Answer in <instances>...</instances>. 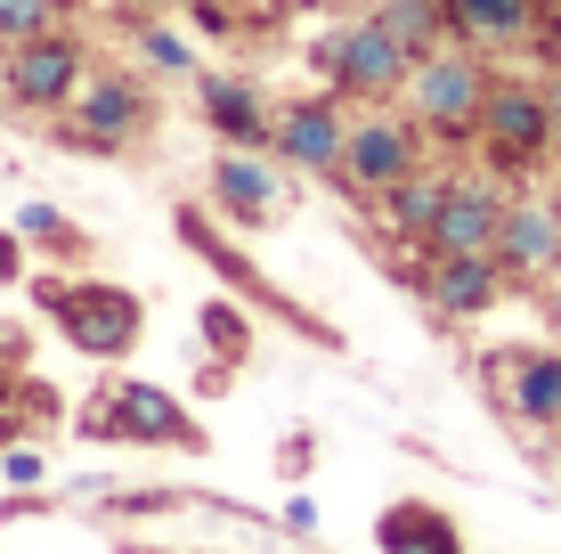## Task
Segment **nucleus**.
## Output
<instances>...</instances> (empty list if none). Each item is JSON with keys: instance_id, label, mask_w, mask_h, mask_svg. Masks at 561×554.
<instances>
[{"instance_id": "f257e3e1", "label": "nucleus", "mask_w": 561, "mask_h": 554, "mask_svg": "<svg viewBox=\"0 0 561 554\" xmlns=\"http://www.w3.org/2000/svg\"><path fill=\"white\" fill-rule=\"evenodd\" d=\"M33 310L57 327V342H73L82 359H99V368H123L130 351L147 342V294L123 278H90V270H66V278H25Z\"/></svg>"}, {"instance_id": "f03ea898", "label": "nucleus", "mask_w": 561, "mask_h": 554, "mask_svg": "<svg viewBox=\"0 0 561 554\" xmlns=\"http://www.w3.org/2000/svg\"><path fill=\"white\" fill-rule=\"evenodd\" d=\"M171 237H180V245H187V261H204V270L220 278V285H228L237 302H253V310H268L277 327H294L301 342H318V351H351V335H342L334 318H318L309 302H294V294H285V285L268 278V270H261L253 253H244L237 237H228V221L211 213V204H187V196H180V204H171Z\"/></svg>"}, {"instance_id": "7ed1b4c3", "label": "nucleus", "mask_w": 561, "mask_h": 554, "mask_svg": "<svg viewBox=\"0 0 561 554\" xmlns=\"http://www.w3.org/2000/svg\"><path fill=\"white\" fill-rule=\"evenodd\" d=\"M73 425H82V441H99V449H163V456H204L211 449L204 416L187 408L180 392L147 384V375H106V384L82 399Z\"/></svg>"}, {"instance_id": "20e7f679", "label": "nucleus", "mask_w": 561, "mask_h": 554, "mask_svg": "<svg viewBox=\"0 0 561 554\" xmlns=\"http://www.w3.org/2000/svg\"><path fill=\"white\" fill-rule=\"evenodd\" d=\"M301 57H309V74H318V90H334L342 106H399V90H408V74H415V49L399 42L382 16L318 33Z\"/></svg>"}, {"instance_id": "39448f33", "label": "nucleus", "mask_w": 561, "mask_h": 554, "mask_svg": "<svg viewBox=\"0 0 561 554\" xmlns=\"http://www.w3.org/2000/svg\"><path fill=\"white\" fill-rule=\"evenodd\" d=\"M489 90H496V66H489V57L463 49V42H439V49L415 57V74H408V90H399V106L423 123V139H432V147H472Z\"/></svg>"}, {"instance_id": "423d86ee", "label": "nucleus", "mask_w": 561, "mask_h": 554, "mask_svg": "<svg viewBox=\"0 0 561 554\" xmlns=\"http://www.w3.org/2000/svg\"><path fill=\"white\" fill-rule=\"evenodd\" d=\"M154 131H163V106L123 66H90L82 99L57 114V147H73V156H139Z\"/></svg>"}, {"instance_id": "0eeeda50", "label": "nucleus", "mask_w": 561, "mask_h": 554, "mask_svg": "<svg viewBox=\"0 0 561 554\" xmlns=\"http://www.w3.org/2000/svg\"><path fill=\"white\" fill-rule=\"evenodd\" d=\"M472 147H480V163H489V180H529V171H546V156L561 147L546 82H513V74H496Z\"/></svg>"}, {"instance_id": "6e6552de", "label": "nucleus", "mask_w": 561, "mask_h": 554, "mask_svg": "<svg viewBox=\"0 0 561 554\" xmlns=\"http://www.w3.org/2000/svg\"><path fill=\"white\" fill-rule=\"evenodd\" d=\"M432 156V139H423V123L408 106H366L351 114V139H342V163H334V196L342 204H375L391 180H408V171Z\"/></svg>"}, {"instance_id": "1a4fd4ad", "label": "nucleus", "mask_w": 561, "mask_h": 554, "mask_svg": "<svg viewBox=\"0 0 561 554\" xmlns=\"http://www.w3.org/2000/svg\"><path fill=\"white\" fill-rule=\"evenodd\" d=\"M82 82H90V42L73 25H49V33H33V42L0 49V99L16 114H49L57 123V114L82 99Z\"/></svg>"}, {"instance_id": "9d476101", "label": "nucleus", "mask_w": 561, "mask_h": 554, "mask_svg": "<svg viewBox=\"0 0 561 554\" xmlns=\"http://www.w3.org/2000/svg\"><path fill=\"white\" fill-rule=\"evenodd\" d=\"M204 204L228 228H277L294 213V171H285L268 147H220L204 171Z\"/></svg>"}, {"instance_id": "9b49d317", "label": "nucleus", "mask_w": 561, "mask_h": 554, "mask_svg": "<svg viewBox=\"0 0 561 554\" xmlns=\"http://www.w3.org/2000/svg\"><path fill=\"white\" fill-rule=\"evenodd\" d=\"M480 375H489V399L513 425L561 432V351H546V342H496L480 359Z\"/></svg>"}, {"instance_id": "f8f14e48", "label": "nucleus", "mask_w": 561, "mask_h": 554, "mask_svg": "<svg viewBox=\"0 0 561 554\" xmlns=\"http://www.w3.org/2000/svg\"><path fill=\"white\" fill-rule=\"evenodd\" d=\"M342 139H351V114H342L334 90H309V99H277V123H268V156L294 171V180H334Z\"/></svg>"}, {"instance_id": "ddd939ff", "label": "nucleus", "mask_w": 561, "mask_h": 554, "mask_svg": "<svg viewBox=\"0 0 561 554\" xmlns=\"http://www.w3.org/2000/svg\"><path fill=\"white\" fill-rule=\"evenodd\" d=\"M399 278L423 294V310L448 318V327H463V318H489L496 302H505V270H496V253H456V261H399Z\"/></svg>"}, {"instance_id": "4468645a", "label": "nucleus", "mask_w": 561, "mask_h": 554, "mask_svg": "<svg viewBox=\"0 0 561 554\" xmlns=\"http://www.w3.org/2000/svg\"><path fill=\"white\" fill-rule=\"evenodd\" d=\"M196 114L220 147H268V123H277V99L261 90L253 66H196Z\"/></svg>"}, {"instance_id": "2eb2a0df", "label": "nucleus", "mask_w": 561, "mask_h": 554, "mask_svg": "<svg viewBox=\"0 0 561 554\" xmlns=\"http://www.w3.org/2000/svg\"><path fill=\"white\" fill-rule=\"evenodd\" d=\"M505 188L496 180H472V171H456V188H448V204H439V221H432V237L415 245L423 261H456V253H496V228H505Z\"/></svg>"}, {"instance_id": "dca6fc26", "label": "nucleus", "mask_w": 561, "mask_h": 554, "mask_svg": "<svg viewBox=\"0 0 561 554\" xmlns=\"http://www.w3.org/2000/svg\"><path fill=\"white\" fill-rule=\"evenodd\" d=\"M496 270L513 285H537L561 270V204L553 196H513L505 228H496Z\"/></svg>"}, {"instance_id": "f3484780", "label": "nucleus", "mask_w": 561, "mask_h": 554, "mask_svg": "<svg viewBox=\"0 0 561 554\" xmlns=\"http://www.w3.org/2000/svg\"><path fill=\"white\" fill-rule=\"evenodd\" d=\"M537 25H546V0H448V42L496 57L537 49Z\"/></svg>"}, {"instance_id": "a211bd4d", "label": "nucleus", "mask_w": 561, "mask_h": 554, "mask_svg": "<svg viewBox=\"0 0 561 554\" xmlns=\"http://www.w3.org/2000/svg\"><path fill=\"white\" fill-rule=\"evenodd\" d=\"M448 188H456V171L423 156V163L408 171V180H391L375 204H366V213L391 228V245H423V237H432V221H439V204H448Z\"/></svg>"}, {"instance_id": "6ab92c4d", "label": "nucleus", "mask_w": 561, "mask_h": 554, "mask_svg": "<svg viewBox=\"0 0 561 554\" xmlns=\"http://www.w3.org/2000/svg\"><path fill=\"white\" fill-rule=\"evenodd\" d=\"M375 554H472V546L439 498H391L375 513Z\"/></svg>"}, {"instance_id": "aec40b11", "label": "nucleus", "mask_w": 561, "mask_h": 554, "mask_svg": "<svg viewBox=\"0 0 561 554\" xmlns=\"http://www.w3.org/2000/svg\"><path fill=\"white\" fill-rule=\"evenodd\" d=\"M9 228H16V237H25L42 261H57V270H90V261H99V237H90V228L73 221V213H57L49 196H25Z\"/></svg>"}, {"instance_id": "412c9836", "label": "nucleus", "mask_w": 561, "mask_h": 554, "mask_svg": "<svg viewBox=\"0 0 561 554\" xmlns=\"http://www.w3.org/2000/svg\"><path fill=\"white\" fill-rule=\"evenodd\" d=\"M196 342H204V359H211V368H228V375H237L244 359H253V302H237V294H211V302H196Z\"/></svg>"}, {"instance_id": "4be33fe9", "label": "nucleus", "mask_w": 561, "mask_h": 554, "mask_svg": "<svg viewBox=\"0 0 561 554\" xmlns=\"http://www.w3.org/2000/svg\"><path fill=\"white\" fill-rule=\"evenodd\" d=\"M366 16H382V25H391V33H399V42H408L415 57L448 42V0H375Z\"/></svg>"}, {"instance_id": "5701e85b", "label": "nucleus", "mask_w": 561, "mask_h": 554, "mask_svg": "<svg viewBox=\"0 0 561 554\" xmlns=\"http://www.w3.org/2000/svg\"><path fill=\"white\" fill-rule=\"evenodd\" d=\"M66 25V0H0V49L33 42V33Z\"/></svg>"}, {"instance_id": "b1692460", "label": "nucleus", "mask_w": 561, "mask_h": 554, "mask_svg": "<svg viewBox=\"0 0 561 554\" xmlns=\"http://www.w3.org/2000/svg\"><path fill=\"white\" fill-rule=\"evenodd\" d=\"M139 49H147V66L154 74H187V82H196V42H187V33H171V25H139Z\"/></svg>"}, {"instance_id": "393cba45", "label": "nucleus", "mask_w": 561, "mask_h": 554, "mask_svg": "<svg viewBox=\"0 0 561 554\" xmlns=\"http://www.w3.org/2000/svg\"><path fill=\"white\" fill-rule=\"evenodd\" d=\"M33 375V327L25 318H0V399Z\"/></svg>"}, {"instance_id": "a878e982", "label": "nucleus", "mask_w": 561, "mask_h": 554, "mask_svg": "<svg viewBox=\"0 0 561 554\" xmlns=\"http://www.w3.org/2000/svg\"><path fill=\"white\" fill-rule=\"evenodd\" d=\"M0 482H9V489H42L49 482V449L42 441H9V449H0Z\"/></svg>"}, {"instance_id": "bb28decb", "label": "nucleus", "mask_w": 561, "mask_h": 554, "mask_svg": "<svg viewBox=\"0 0 561 554\" xmlns=\"http://www.w3.org/2000/svg\"><path fill=\"white\" fill-rule=\"evenodd\" d=\"M33 278V245L16 228H0V285H25Z\"/></svg>"}, {"instance_id": "cd10ccee", "label": "nucleus", "mask_w": 561, "mask_h": 554, "mask_svg": "<svg viewBox=\"0 0 561 554\" xmlns=\"http://www.w3.org/2000/svg\"><path fill=\"white\" fill-rule=\"evenodd\" d=\"M309 465H318V432H285V449H277V473H285V482H301Z\"/></svg>"}, {"instance_id": "c85d7f7f", "label": "nucleus", "mask_w": 561, "mask_h": 554, "mask_svg": "<svg viewBox=\"0 0 561 554\" xmlns=\"http://www.w3.org/2000/svg\"><path fill=\"white\" fill-rule=\"evenodd\" d=\"M277 530H285V539H318V498H309V489H294V498H285V513H277Z\"/></svg>"}, {"instance_id": "c756f323", "label": "nucleus", "mask_w": 561, "mask_h": 554, "mask_svg": "<svg viewBox=\"0 0 561 554\" xmlns=\"http://www.w3.org/2000/svg\"><path fill=\"white\" fill-rule=\"evenodd\" d=\"M546 106H553V131H561V66L546 74Z\"/></svg>"}, {"instance_id": "7c9ffc66", "label": "nucleus", "mask_w": 561, "mask_h": 554, "mask_svg": "<svg viewBox=\"0 0 561 554\" xmlns=\"http://www.w3.org/2000/svg\"><path fill=\"white\" fill-rule=\"evenodd\" d=\"M139 9H154V16H187V0H139Z\"/></svg>"}, {"instance_id": "2f4dec72", "label": "nucleus", "mask_w": 561, "mask_h": 554, "mask_svg": "<svg viewBox=\"0 0 561 554\" xmlns=\"http://www.w3.org/2000/svg\"><path fill=\"white\" fill-rule=\"evenodd\" d=\"M9 441H25V432H16V416H9V408H0V449H9Z\"/></svg>"}]
</instances>
